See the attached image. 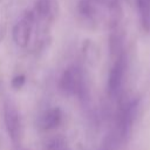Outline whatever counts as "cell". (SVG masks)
<instances>
[{
  "mask_svg": "<svg viewBox=\"0 0 150 150\" xmlns=\"http://www.w3.org/2000/svg\"><path fill=\"white\" fill-rule=\"evenodd\" d=\"M61 91L69 96H79L81 100L88 95V84L83 70L75 64L67 67L59 80Z\"/></svg>",
  "mask_w": 150,
  "mask_h": 150,
  "instance_id": "obj_1",
  "label": "cell"
},
{
  "mask_svg": "<svg viewBox=\"0 0 150 150\" xmlns=\"http://www.w3.org/2000/svg\"><path fill=\"white\" fill-rule=\"evenodd\" d=\"M4 121L9 138L14 144H18L22 136V124L20 112L11 100H7L4 104Z\"/></svg>",
  "mask_w": 150,
  "mask_h": 150,
  "instance_id": "obj_2",
  "label": "cell"
},
{
  "mask_svg": "<svg viewBox=\"0 0 150 150\" xmlns=\"http://www.w3.org/2000/svg\"><path fill=\"white\" fill-rule=\"evenodd\" d=\"M34 23H35V16L33 11H26L21 16V19L14 25L12 30V36L18 47L25 48L28 46Z\"/></svg>",
  "mask_w": 150,
  "mask_h": 150,
  "instance_id": "obj_3",
  "label": "cell"
},
{
  "mask_svg": "<svg viewBox=\"0 0 150 150\" xmlns=\"http://www.w3.org/2000/svg\"><path fill=\"white\" fill-rule=\"evenodd\" d=\"M127 69V57L124 52L121 53L117 57H115L114 64L110 68L108 76V93L111 97H117L121 93L124 74Z\"/></svg>",
  "mask_w": 150,
  "mask_h": 150,
  "instance_id": "obj_4",
  "label": "cell"
},
{
  "mask_svg": "<svg viewBox=\"0 0 150 150\" xmlns=\"http://www.w3.org/2000/svg\"><path fill=\"white\" fill-rule=\"evenodd\" d=\"M138 108V101L132 100L123 104L120 109L118 112V118H117V124H116V130L121 137V139H125L131 131L136 112Z\"/></svg>",
  "mask_w": 150,
  "mask_h": 150,
  "instance_id": "obj_5",
  "label": "cell"
},
{
  "mask_svg": "<svg viewBox=\"0 0 150 150\" xmlns=\"http://www.w3.org/2000/svg\"><path fill=\"white\" fill-rule=\"evenodd\" d=\"M63 120V111L59 107H53L42 112L39 120L40 128L45 131H50L57 129Z\"/></svg>",
  "mask_w": 150,
  "mask_h": 150,
  "instance_id": "obj_6",
  "label": "cell"
},
{
  "mask_svg": "<svg viewBox=\"0 0 150 150\" xmlns=\"http://www.w3.org/2000/svg\"><path fill=\"white\" fill-rule=\"evenodd\" d=\"M77 15L86 26L94 27L96 23V8L91 0H80L76 6Z\"/></svg>",
  "mask_w": 150,
  "mask_h": 150,
  "instance_id": "obj_7",
  "label": "cell"
},
{
  "mask_svg": "<svg viewBox=\"0 0 150 150\" xmlns=\"http://www.w3.org/2000/svg\"><path fill=\"white\" fill-rule=\"evenodd\" d=\"M35 16V22L50 21L53 15V5L50 0H36L34 8L32 9Z\"/></svg>",
  "mask_w": 150,
  "mask_h": 150,
  "instance_id": "obj_8",
  "label": "cell"
},
{
  "mask_svg": "<svg viewBox=\"0 0 150 150\" xmlns=\"http://www.w3.org/2000/svg\"><path fill=\"white\" fill-rule=\"evenodd\" d=\"M141 26L144 32H150V0H136Z\"/></svg>",
  "mask_w": 150,
  "mask_h": 150,
  "instance_id": "obj_9",
  "label": "cell"
},
{
  "mask_svg": "<svg viewBox=\"0 0 150 150\" xmlns=\"http://www.w3.org/2000/svg\"><path fill=\"white\" fill-rule=\"evenodd\" d=\"M121 137L117 132V130H112L110 131L105 137L104 139L102 141L101 143V146L98 150H117V146H118V143H120Z\"/></svg>",
  "mask_w": 150,
  "mask_h": 150,
  "instance_id": "obj_10",
  "label": "cell"
},
{
  "mask_svg": "<svg viewBox=\"0 0 150 150\" xmlns=\"http://www.w3.org/2000/svg\"><path fill=\"white\" fill-rule=\"evenodd\" d=\"M83 54H84L86 60L91 64L95 63L98 59V50H97L95 43H93L89 40L86 41V43L83 45Z\"/></svg>",
  "mask_w": 150,
  "mask_h": 150,
  "instance_id": "obj_11",
  "label": "cell"
},
{
  "mask_svg": "<svg viewBox=\"0 0 150 150\" xmlns=\"http://www.w3.org/2000/svg\"><path fill=\"white\" fill-rule=\"evenodd\" d=\"M46 150H70L67 139L63 136H55L49 139Z\"/></svg>",
  "mask_w": 150,
  "mask_h": 150,
  "instance_id": "obj_12",
  "label": "cell"
},
{
  "mask_svg": "<svg viewBox=\"0 0 150 150\" xmlns=\"http://www.w3.org/2000/svg\"><path fill=\"white\" fill-rule=\"evenodd\" d=\"M26 83V76L23 74H19V75H15L12 81H11V86L13 89L15 90H19L20 88L23 87V84Z\"/></svg>",
  "mask_w": 150,
  "mask_h": 150,
  "instance_id": "obj_13",
  "label": "cell"
},
{
  "mask_svg": "<svg viewBox=\"0 0 150 150\" xmlns=\"http://www.w3.org/2000/svg\"><path fill=\"white\" fill-rule=\"evenodd\" d=\"M91 1H94V2H96V1H98V0H91Z\"/></svg>",
  "mask_w": 150,
  "mask_h": 150,
  "instance_id": "obj_14",
  "label": "cell"
},
{
  "mask_svg": "<svg viewBox=\"0 0 150 150\" xmlns=\"http://www.w3.org/2000/svg\"><path fill=\"white\" fill-rule=\"evenodd\" d=\"M125 1H129V0H125Z\"/></svg>",
  "mask_w": 150,
  "mask_h": 150,
  "instance_id": "obj_15",
  "label": "cell"
}]
</instances>
